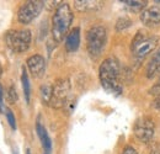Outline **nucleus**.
<instances>
[{"label": "nucleus", "mask_w": 160, "mask_h": 154, "mask_svg": "<svg viewBox=\"0 0 160 154\" xmlns=\"http://www.w3.org/2000/svg\"><path fill=\"white\" fill-rule=\"evenodd\" d=\"M99 75L102 88L113 95L122 94V84H121V68L120 63L116 58L108 57L101 63L99 68Z\"/></svg>", "instance_id": "nucleus-1"}, {"label": "nucleus", "mask_w": 160, "mask_h": 154, "mask_svg": "<svg viewBox=\"0 0 160 154\" xmlns=\"http://www.w3.org/2000/svg\"><path fill=\"white\" fill-rule=\"evenodd\" d=\"M73 19L74 16L68 4L63 3L57 6L52 18V36L57 43H60L69 33Z\"/></svg>", "instance_id": "nucleus-2"}, {"label": "nucleus", "mask_w": 160, "mask_h": 154, "mask_svg": "<svg viewBox=\"0 0 160 154\" xmlns=\"http://www.w3.org/2000/svg\"><path fill=\"white\" fill-rule=\"evenodd\" d=\"M107 42V31L103 26H92L86 33V47L91 57L98 58L102 53Z\"/></svg>", "instance_id": "nucleus-3"}, {"label": "nucleus", "mask_w": 160, "mask_h": 154, "mask_svg": "<svg viewBox=\"0 0 160 154\" xmlns=\"http://www.w3.org/2000/svg\"><path fill=\"white\" fill-rule=\"evenodd\" d=\"M158 42H159V38L157 36H148L145 32L138 31L132 41L131 49L134 57L142 59V58H145L148 54H150L157 48Z\"/></svg>", "instance_id": "nucleus-4"}, {"label": "nucleus", "mask_w": 160, "mask_h": 154, "mask_svg": "<svg viewBox=\"0 0 160 154\" xmlns=\"http://www.w3.org/2000/svg\"><path fill=\"white\" fill-rule=\"evenodd\" d=\"M31 39L32 36L30 30H11L5 35L8 47L15 53H22L27 51L31 44Z\"/></svg>", "instance_id": "nucleus-5"}, {"label": "nucleus", "mask_w": 160, "mask_h": 154, "mask_svg": "<svg viewBox=\"0 0 160 154\" xmlns=\"http://www.w3.org/2000/svg\"><path fill=\"white\" fill-rule=\"evenodd\" d=\"M44 8V1L40 0H30L22 4L18 11V20L22 25H28L41 14Z\"/></svg>", "instance_id": "nucleus-6"}, {"label": "nucleus", "mask_w": 160, "mask_h": 154, "mask_svg": "<svg viewBox=\"0 0 160 154\" xmlns=\"http://www.w3.org/2000/svg\"><path fill=\"white\" fill-rule=\"evenodd\" d=\"M70 94V83L68 79H58L53 85V93H52V100L51 106L54 109L65 107Z\"/></svg>", "instance_id": "nucleus-7"}, {"label": "nucleus", "mask_w": 160, "mask_h": 154, "mask_svg": "<svg viewBox=\"0 0 160 154\" xmlns=\"http://www.w3.org/2000/svg\"><path fill=\"white\" fill-rule=\"evenodd\" d=\"M134 135L140 142L148 144L153 141L155 135V125L152 118L142 117L134 125Z\"/></svg>", "instance_id": "nucleus-8"}, {"label": "nucleus", "mask_w": 160, "mask_h": 154, "mask_svg": "<svg viewBox=\"0 0 160 154\" xmlns=\"http://www.w3.org/2000/svg\"><path fill=\"white\" fill-rule=\"evenodd\" d=\"M27 67L35 78H42L46 72V60L41 54H33L27 58Z\"/></svg>", "instance_id": "nucleus-9"}, {"label": "nucleus", "mask_w": 160, "mask_h": 154, "mask_svg": "<svg viewBox=\"0 0 160 154\" xmlns=\"http://www.w3.org/2000/svg\"><path fill=\"white\" fill-rule=\"evenodd\" d=\"M140 21L145 26H157L160 23V8L152 6L140 13Z\"/></svg>", "instance_id": "nucleus-10"}, {"label": "nucleus", "mask_w": 160, "mask_h": 154, "mask_svg": "<svg viewBox=\"0 0 160 154\" xmlns=\"http://www.w3.org/2000/svg\"><path fill=\"white\" fill-rule=\"evenodd\" d=\"M80 46V28L74 27L69 31V33L65 37V49L69 53L77 52Z\"/></svg>", "instance_id": "nucleus-11"}, {"label": "nucleus", "mask_w": 160, "mask_h": 154, "mask_svg": "<svg viewBox=\"0 0 160 154\" xmlns=\"http://www.w3.org/2000/svg\"><path fill=\"white\" fill-rule=\"evenodd\" d=\"M145 73H147V78L149 79H154L160 74V47L154 52L153 57L150 58L147 65Z\"/></svg>", "instance_id": "nucleus-12"}, {"label": "nucleus", "mask_w": 160, "mask_h": 154, "mask_svg": "<svg viewBox=\"0 0 160 154\" xmlns=\"http://www.w3.org/2000/svg\"><path fill=\"white\" fill-rule=\"evenodd\" d=\"M36 131H37V135L41 141V144L43 147L44 154H52V141L48 136L47 130L44 128V126L40 121H37V123H36Z\"/></svg>", "instance_id": "nucleus-13"}, {"label": "nucleus", "mask_w": 160, "mask_h": 154, "mask_svg": "<svg viewBox=\"0 0 160 154\" xmlns=\"http://www.w3.org/2000/svg\"><path fill=\"white\" fill-rule=\"evenodd\" d=\"M75 9L81 13H86V11H95L99 10L102 6V1H91V0H77L74 1Z\"/></svg>", "instance_id": "nucleus-14"}, {"label": "nucleus", "mask_w": 160, "mask_h": 154, "mask_svg": "<svg viewBox=\"0 0 160 154\" xmlns=\"http://www.w3.org/2000/svg\"><path fill=\"white\" fill-rule=\"evenodd\" d=\"M21 83H22V89H23V94H25V99L26 102H30L31 99V85H30V79H28V74L25 69V67L22 68V73H21Z\"/></svg>", "instance_id": "nucleus-15"}, {"label": "nucleus", "mask_w": 160, "mask_h": 154, "mask_svg": "<svg viewBox=\"0 0 160 154\" xmlns=\"http://www.w3.org/2000/svg\"><path fill=\"white\" fill-rule=\"evenodd\" d=\"M52 93H53V85L51 84H43L41 86V100L44 105H49L52 100Z\"/></svg>", "instance_id": "nucleus-16"}, {"label": "nucleus", "mask_w": 160, "mask_h": 154, "mask_svg": "<svg viewBox=\"0 0 160 154\" xmlns=\"http://www.w3.org/2000/svg\"><path fill=\"white\" fill-rule=\"evenodd\" d=\"M121 3L127 5L133 11H140L142 13L143 10H145V6H147L148 1H145V0H124V1H121Z\"/></svg>", "instance_id": "nucleus-17"}, {"label": "nucleus", "mask_w": 160, "mask_h": 154, "mask_svg": "<svg viewBox=\"0 0 160 154\" xmlns=\"http://www.w3.org/2000/svg\"><path fill=\"white\" fill-rule=\"evenodd\" d=\"M132 25V21L128 18H120L116 22V30L117 31H123L126 28H128Z\"/></svg>", "instance_id": "nucleus-18"}, {"label": "nucleus", "mask_w": 160, "mask_h": 154, "mask_svg": "<svg viewBox=\"0 0 160 154\" xmlns=\"http://www.w3.org/2000/svg\"><path fill=\"white\" fill-rule=\"evenodd\" d=\"M5 115H6V120H8V123L10 125L11 130L15 131L16 130V120H15V116H14V112L10 110V109H6L5 110Z\"/></svg>", "instance_id": "nucleus-19"}, {"label": "nucleus", "mask_w": 160, "mask_h": 154, "mask_svg": "<svg viewBox=\"0 0 160 154\" xmlns=\"http://www.w3.org/2000/svg\"><path fill=\"white\" fill-rule=\"evenodd\" d=\"M6 99H8V101H9L10 104H15V102L18 101V93H16V89H15L14 85H10V86H9Z\"/></svg>", "instance_id": "nucleus-20"}, {"label": "nucleus", "mask_w": 160, "mask_h": 154, "mask_svg": "<svg viewBox=\"0 0 160 154\" xmlns=\"http://www.w3.org/2000/svg\"><path fill=\"white\" fill-rule=\"evenodd\" d=\"M149 94L150 95H153V96H159L160 95V78H159V80L149 89Z\"/></svg>", "instance_id": "nucleus-21"}, {"label": "nucleus", "mask_w": 160, "mask_h": 154, "mask_svg": "<svg viewBox=\"0 0 160 154\" xmlns=\"http://www.w3.org/2000/svg\"><path fill=\"white\" fill-rule=\"evenodd\" d=\"M122 154H139V153L137 152L136 148H133V147H131V146H127V147H124Z\"/></svg>", "instance_id": "nucleus-22"}, {"label": "nucleus", "mask_w": 160, "mask_h": 154, "mask_svg": "<svg viewBox=\"0 0 160 154\" xmlns=\"http://www.w3.org/2000/svg\"><path fill=\"white\" fill-rule=\"evenodd\" d=\"M0 112H4V88L0 84Z\"/></svg>", "instance_id": "nucleus-23"}, {"label": "nucleus", "mask_w": 160, "mask_h": 154, "mask_svg": "<svg viewBox=\"0 0 160 154\" xmlns=\"http://www.w3.org/2000/svg\"><path fill=\"white\" fill-rule=\"evenodd\" d=\"M153 106H154L155 110L160 111V95L155 97V100H154V102H153Z\"/></svg>", "instance_id": "nucleus-24"}, {"label": "nucleus", "mask_w": 160, "mask_h": 154, "mask_svg": "<svg viewBox=\"0 0 160 154\" xmlns=\"http://www.w3.org/2000/svg\"><path fill=\"white\" fill-rule=\"evenodd\" d=\"M150 154H160V146H155V147L152 149Z\"/></svg>", "instance_id": "nucleus-25"}, {"label": "nucleus", "mask_w": 160, "mask_h": 154, "mask_svg": "<svg viewBox=\"0 0 160 154\" xmlns=\"http://www.w3.org/2000/svg\"><path fill=\"white\" fill-rule=\"evenodd\" d=\"M2 74V67H1V64H0V75Z\"/></svg>", "instance_id": "nucleus-26"}, {"label": "nucleus", "mask_w": 160, "mask_h": 154, "mask_svg": "<svg viewBox=\"0 0 160 154\" xmlns=\"http://www.w3.org/2000/svg\"><path fill=\"white\" fill-rule=\"evenodd\" d=\"M26 154H31V151L30 149H26Z\"/></svg>", "instance_id": "nucleus-27"}]
</instances>
